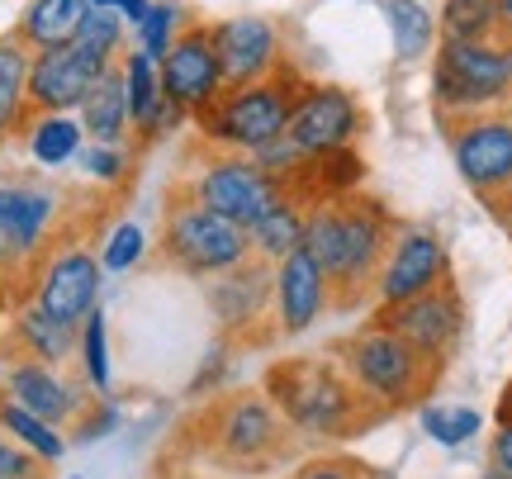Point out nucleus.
I'll use <instances>...</instances> for the list:
<instances>
[{
	"label": "nucleus",
	"instance_id": "obj_1",
	"mask_svg": "<svg viewBox=\"0 0 512 479\" xmlns=\"http://www.w3.org/2000/svg\"><path fill=\"white\" fill-rule=\"evenodd\" d=\"M171 456L200 461L223 479H261L299 456V432L280 418V408L261 385L219 389L185 418Z\"/></svg>",
	"mask_w": 512,
	"mask_h": 479
},
{
	"label": "nucleus",
	"instance_id": "obj_2",
	"mask_svg": "<svg viewBox=\"0 0 512 479\" xmlns=\"http://www.w3.org/2000/svg\"><path fill=\"white\" fill-rule=\"evenodd\" d=\"M403 223L394 209L375 195H337V200H318L304 209V252L313 266L323 271L328 285V314H356L375 299L384 257L399 238Z\"/></svg>",
	"mask_w": 512,
	"mask_h": 479
},
{
	"label": "nucleus",
	"instance_id": "obj_3",
	"mask_svg": "<svg viewBox=\"0 0 512 479\" xmlns=\"http://www.w3.org/2000/svg\"><path fill=\"white\" fill-rule=\"evenodd\" d=\"M261 389L271 394V404L280 408V418L304 437V442H351L370 427H380L389 413L380 404H370L361 389L351 385V375L328 351L313 356H280L266 366Z\"/></svg>",
	"mask_w": 512,
	"mask_h": 479
},
{
	"label": "nucleus",
	"instance_id": "obj_4",
	"mask_svg": "<svg viewBox=\"0 0 512 479\" xmlns=\"http://www.w3.org/2000/svg\"><path fill=\"white\" fill-rule=\"evenodd\" d=\"M328 356L351 375V385L361 389L370 404H380L389 418L403 413V408H422L427 394H437L441 375H446V361L418 351L413 342H403L399 332L380 328L375 318L342 332L328 347Z\"/></svg>",
	"mask_w": 512,
	"mask_h": 479
},
{
	"label": "nucleus",
	"instance_id": "obj_5",
	"mask_svg": "<svg viewBox=\"0 0 512 479\" xmlns=\"http://www.w3.org/2000/svg\"><path fill=\"white\" fill-rule=\"evenodd\" d=\"M309 81L304 72L294 67L290 57L275 62L271 76H261L252 86H238V91H223L209 110H200L190 124L200 133L204 148H219V152H261L266 143H275L285 124H290V110L299 91Z\"/></svg>",
	"mask_w": 512,
	"mask_h": 479
},
{
	"label": "nucleus",
	"instance_id": "obj_6",
	"mask_svg": "<svg viewBox=\"0 0 512 479\" xmlns=\"http://www.w3.org/2000/svg\"><path fill=\"white\" fill-rule=\"evenodd\" d=\"M95 214L76 209V195L38 176H0V242L29 276L48 247L62 238H91Z\"/></svg>",
	"mask_w": 512,
	"mask_h": 479
},
{
	"label": "nucleus",
	"instance_id": "obj_7",
	"mask_svg": "<svg viewBox=\"0 0 512 479\" xmlns=\"http://www.w3.org/2000/svg\"><path fill=\"white\" fill-rule=\"evenodd\" d=\"M242 257H252L247 228L195 204L176 185H166L162 228H157V261L162 266H171V271H181L190 280H209L228 271V266H238Z\"/></svg>",
	"mask_w": 512,
	"mask_h": 479
},
{
	"label": "nucleus",
	"instance_id": "obj_8",
	"mask_svg": "<svg viewBox=\"0 0 512 479\" xmlns=\"http://www.w3.org/2000/svg\"><path fill=\"white\" fill-rule=\"evenodd\" d=\"M204 285V304L214 314L219 342L233 351H266L280 342L275 332V266L271 261L242 257L238 266H228L219 276L200 280Z\"/></svg>",
	"mask_w": 512,
	"mask_h": 479
},
{
	"label": "nucleus",
	"instance_id": "obj_9",
	"mask_svg": "<svg viewBox=\"0 0 512 479\" xmlns=\"http://www.w3.org/2000/svg\"><path fill=\"white\" fill-rule=\"evenodd\" d=\"M176 190L190 195L195 204L214 209L223 219H233L238 228H252L256 219H266L275 204H290L280 195V185L266 176V166L247 157V152H219L204 148V162L176 176Z\"/></svg>",
	"mask_w": 512,
	"mask_h": 479
},
{
	"label": "nucleus",
	"instance_id": "obj_10",
	"mask_svg": "<svg viewBox=\"0 0 512 479\" xmlns=\"http://www.w3.org/2000/svg\"><path fill=\"white\" fill-rule=\"evenodd\" d=\"M100 285H105V266L91 238H62L48 247L43 257L29 266L24 276V299L38 304L48 318L81 328L91 309H100Z\"/></svg>",
	"mask_w": 512,
	"mask_h": 479
},
{
	"label": "nucleus",
	"instance_id": "obj_11",
	"mask_svg": "<svg viewBox=\"0 0 512 479\" xmlns=\"http://www.w3.org/2000/svg\"><path fill=\"white\" fill-rule=\"evenodd\" d=\"M432 86H437L441 119L494 110L512 95V48H503V43H446L441 38Z\"/></svg>",
	"mask_w": 512,
	"mask_h": 479
},
{
	"label": "nucleus",
	"instance_id": "obj_12",
	"mask_svg": "<svg viewBox=\"0 0 512 479\" xmlns=\"http://www.w3.org/2000/svg\"><path fill=\"white\" fill-rule=\"evenodd\" d=\"M451 157H456L465 185L494 214L498 204L512 195V114H460L446 119Z\"/></svg>",
	"mask_w": 512,
	"mask_h": 479
},
{
	"label": "nucleus",
	"instance_id": "obj_13",
	"mask_svg": "<svg viewBox=\"0 0 512 479\" xmlns=\"http://www.w3.org/2000/svg\"><path fill=\"white\" fill-rule=\"evenodd\" d=\"M375 323L389 332H399L403 342H413L418 351L437 356L451 366V356L460 347V332H465V299H460V285L451 276L422 290L413 299H399V304H375Z\"/></svg>",
	"mask_w": 512,
	"mask_h": 479
},
{
	"label": "nucleus",
	"instance_id": "obj_14",
	"mask_svg": "<svg viewBox=\"0 0 512 479\" xmlns=\"http://www.w3.org/2000/svg\"><path fill=\"white\" fill-rule=\"evenodd\" d=\"M162 76V95L171 105H181L190 119L200 110H209L223 95V72H219V53H214V24L204 19H185L166 57L157 62Z\"/></svg>",
	"mask_w": 512,
	"mask_h": 479
},
{
	"label": "nucleus",
	"instance_id": "obj_15",
	"mask_svg": "<svg viewBox=\"0 0 512 479\" xmlns=\"http://www.w3.org/2000/svg\"><path fill=\"white\" fill-rule=\"evenodd\" d=\"M0 389L19 408H29L34 418L62 427V432H72L76 418L100 399L76 366H43V361H5Z\"/></svg>",
	"mask_w": 512,
	"mask_h": 479
},
{
	"label": "nucleus",
	"instance_id": "obj_16",
	"mask_svg": "<svg viewBox=\"0 0 512 479\" xmlns=\"http://www.w3.org/2000/svg\"><path fill=\"white\" fill-rule=\"evenodd\" d=\"M366 133V110L356 105L347 86L332 81H309L290 110L285 138L299 152H328V148H356V138Z\"/></svg>",
	"mask_w": 512,
	"mask_h": 479
},
{
	"label": "nucleus",
	"instance_id": "obj_17",
	"mask_svg": "<svg viewBox=\"0 0 512 479\" xmlns=\"http://www.w3.org/2000/svg\"><path fill=\"white\" fill-rule=\"evenodd\" d=\"M110 67L114 62H100L81 43L34 53V62H29V124H34L38 114H76L81 100L91 95V86Z\"/></svg>",
	"mask_w": 512,
	"mask_h": 479
},
{
	"label": "nucleus",
	"instance_id": "obj_18",
	"mask_svg": "<svg viewBox=\"0 0 512 479\" xmlns=\"http://www.w3.org/2000/svg\"><path fill=\"white\" fill-rule=\"evenodd\" d=\"M451 276V257H446V242L432 228H399V238L384 257L380 285H375V304H399L413 299L422 290H432Z\"/></svg>",
	"mask_w": 512,
	"mask_h": 479
},
{
	"label": "nucleus",
	"instance_id": "obj_19",
	"mask_svg": "<svg viewBox=\"0 0 512 479\" xmlns=\"http://www.w3.org/2000/svg\"><path fill=\"white\" fill-rule=\"evenodd\" d=\"M214 53H219L223 91H238V86H252L261 76H271L275 62L285 57L271 19H261V15L219 19L214 24Z\"/></svg>",
	"mask_w": 512,
	"mask_h": 479
},
{
	"label": "nucleus",
	"instance_id": "obj_20",
	"mask_svg": "<svg viewBox=\"0 0 512 479\" xmlns=\"http://www.w3.org/2000/svg\"><path fill=\"white\" fill-rule=\"evenodd\" d=\"M328 314V285L304 247H294L285 261H275V332L280 342L304 332Z\"/></svg>",
	"mask_w": 512,
	"mask_h": 479
},
{
	"label": "nucleus",
	"instance_id": "obj_21",
	"mask_svg": "<svg viewBox=\"0 0 512 479\" xmlns=\"http://www.w3.org/2000/svg\"><path fill=\"white\" fill-rule=\"evenodd\" d=\"M76 342L81 328L48 318L38 304H15L5 337H0V361H43V366H76Z\"/></svg>",
	"mask_w": 512,
	"mask_h": 479
},
{
	"label": "nucleus",
	"instance_id": "obj_22",
	"mask_svg": "<svg viewBox=\"0 0 512 479\" xmlns=\"http://www.w3.org/2000/svg\"><path fill=\"white\" fill-rule=\"evenodd\" d=\"M81 133L86 143H105V148H128L133 143V124H128V91H124V67L114 62L110 72L91 86V95L81 100Z\"/></svg>",
	"mask_w": 512,
	"mask_h": 479
},
{
	"label": "nucleus",
	"instance_id": "obj_23",
	"mask_svg": "<svg viewBox=\"0 0 512 479\" xmlns=\"http://www.w3.org/2000/svg\"><path fill=\"white\" fill-rule=\"evenodd\" d=\"M86 15H91V0H29L10 34H15L29 53H48V48L76 43Z\"/></svg>",
	"mask_w": 512,
	"mask_h": 479
},
{
	"label": "nucleus",
	"instance_id": "obj_24",
	"mask_svg": "<svg viewBox=\"0 0 512 479\" xmlns=\"http://www.w3.org/2000/svg\"><path fill=\"white\" fill-rule=\"evenodd\" d=\"M29 62L34 53L15 34L0 38V148L29 129Z\"/></svg>",
	"mask_w": 512,
	"mask_h": 479
},
{
	"label": "nucleus",
	"instance_id": "obj_25",
	"mask_svg": "<svg viewBox=\"0 0 512 479\" xmlns=\"http://www.w3.org/2000/svg\"><path fill=\"white\" fill-rule=\"evenodd\" d=\"M119 67H124V91H128V124H133V148L147 152V129H152V119L162 110V76H157V62L147 53H124L119 57Z\"/></svg>",
	"mask_w": 512,
	"mask_h": 479
},
{
	"label": "nucleus",
	"instance_id": "obj_26",
	"mask_svg": "<svg viewBox=\"0 0 512 479\" xmlns=\"http://www.w3.org/2000/svg\"><path fill=\"white\" fill-rule=\"evenodd\" d=\"M24 143H29V157L38 166L57 171V166L76 162V152L86 148V133H81V119H72V114H38L24 129Z\"/></svg>",
	"mask_w": 512,
	"mask_h": 479
},
{
	"label": "nucleus",
	"instance_id": "obj_27",
	"mask_svg": "<svg viewBox=\"0 0 512 479\" xmlns=\"http://www.w3.org/2000/svg\"><path fill=\"white\" fill-rule=\"evenodd\" d=\"M247 238H252V252L261 261H285L304 242V209L299 204H275L266 219H256L252 228H247Z\"/></svg>",
	"mask_w": 512,
	"mask_h": 479
},
{
	"label": "nucleus",
	"instance_id": "obj_28",
	"mask_svg": "<svg viewBox=\"0 0 512 479\" xmlns=\"http://www.w3.org/2000/svg\"><path fill=\"white\" fill-rule=\"evenodd\" d=\"M76 370L86 375V385H91L95 394H110L114 361H110V318H105V309H91V314H86V323H81Z\"/></svg>",
	"mask_w": 512,
	"mask_h": 479
},
{
	"label": "nucleus",
	"instance_id": "obj_29",
	"mask_svg": "<svg viewBox=\"0 0 512 479\" xmlns=\"http://www.w3.org/2000/svg\"><path fill=\"white\" fill-rule=\"evenodd\" d=\"M498 0H446L441 5V38L446 43H494Z\"/></svg>",
	"mask_w": 512,
	"mask_h": 479
},
{
	"label": "nucleus",
	"instance_id": "obj_30",
	"mask_svg": "<svg viewBox=\"0 0 512 479\" xmlns=\"http://www.w3.org/2000/svg\"><path fill=\"white\" fill-rule=\"evenodd\" d=\"M138 157L143 152L133 148H105V143H86V148L76 152V166H81V176L95 181L100 190H124L133 181V171H138Z\"/></svg>",
	"mask_w": 512,
	"mask_h": 479
},
{
	"label": "nucleus",
	"instance_id": "obj_31",
	"mask_svg": "<svg viewBox=\"0 0 512 479\" xmlns=\"http://www.w3.org/2000/svg\"><path fill=\"white\" fill-rule=\"evenodd\" d=\"M484 427V413L479 408H437L422 404V432L437 446H465Z\"/></svg>",
	"mask_w": 512,
	"mask_h": 479
},
{
	"label": "nucleus",
	"instance_id": "obj_32",
	"mask_svg": "<svg viewBox=\"0 0 512 479\" xmlns=\"http://www.w3.org/2000/svg\"><path fill=\"white\" fill-rule=\"evenodd\" d=\"M389 24H394V43L399 57H422L432 48V15L422 10L418 0H389Z\"/></svg>",
	"mask_w": 512,
	"mask_h": 479
},
{
	"label": "nucleus",
	"instance_id": "obj_33",
	"mask_svg": "<svg viewBox=\"0 0 512 479\" xmlns=\"http://www.w3.org/2000/svg\"><path fill=\"white\" fill-rule=\"evenodd\" d=\"M76 43L86 48V53H95L100 62H119L124 57V15L119 10H95L81 19V34H76Z\"/></svg>",
	"mask_w": 512,
	"mask_h": 479
},
{
	"label": "nucleus",
	"instance_id": "obj_34",
	"mask_svg": "<svg viewBox=\"0 0 512 479\" xmlns=\"http://www.w3.org/2000/svg\"><path fill=\"white\" fill-rule=\"evenodd\" d=\"M143 257H147V233L138 223H114L110 233L100 238V266H105V276H124Z\"/></svg>",
	"mask_w": 512,
	"mask_h": 479
},
{
	"label": "nucleus",
	"instance_id": "obj_35",
	"mask_svg": "<svg viewBox=\"0 0 512 479\" xmlns=\"http://www.w3.org/2000/svg\"><path fill=\"white\" fill-rule=\"evenodd\" d=\"M181 24H185V10H181V5H171V0L152 5V10L143 15V24H133V29H138V53H147L152 62H162Z\"/></svg>",
	"mask_w": 512,
	"mask_h": 479
},
{
	"label": "nucleus",
	"instance_id": "obj_36",
	"mask_svg": "<svg viewBox=\"0 0 512 479\" xmlns=\"http://www.w3.org/2000/svg\"><path fill=\"white\" fill-rule=\"evenodd\" d=\"M285 479H380V470L351 451H323V456H309L299 461Z\"/></svg>",
	"mask_w": 512,
	"mask_h": 479
},
{
	"label": "nucleus",
	"instance_id": "obj_37",
	"mask_svg": "<svg viewBox=\"0 0 512 479\" xmlns=\"http://www.w3.org/2000/svg\"><path fill=\"white\" fill-rule=\"evenodd\" d=\"M114 427H119V408L110 404V394H100V399L76 418V427H72V437H67V442H95V437H110Z\"/></svg>",
	"mask_w": 512,
	"mask_h": 479
},
{
	"label": "nucleus",
	"instance_id": "obj_38",
	"mask_svg": "<svg viewBox=\"0 0 512 479\" xmlns=\"http://www.w3.org/2000/svg\"><path fill=\"white\" fill-rule=\"evenodd\" d=\"M0 479H48V465L0 432Z\"/></svg>",
	"mask_w": 512,
	"mask_h": 479
},
{
	"label": "nucleus",
	"instance_id": "obj_39",
	"mask_svg": "<svg viewBox=\"0 0 512 479\" xmlns=\"http://www.w3.org/2000/svg\"><path fill=\"white\" fill-rule=\"evenodd\" d=\"M228 361H233V347H214L209 351V361H204V370L200 375H195V380H190V394H195V399H209V389H214V394H219L223 389V370H228Z\"/></svg>",
	"mask_w": 512,
	"mask_h": 479
},
{
	"label": "nucleus",
	"instance_id": "obj_40",
	"mask_svg": "<svg viewBox=\"0 0 512 479\" xmlns=\"http://www.w3.org/2000/svg\"><path fill=\"white\" fill-rule=\"evenodd\" d=\"M15 304H24V271H19L15 257L0 242V314H10Z\"/></svg>",
	"mask_w": 512,
	"mask_h": 479
},
{
	"label": "nucleus",
	"instance_id": "obj_41",
	"mask_svg": "<svg viewBox=\"0 0 512 479\" xmlns=\"http://www.w3.org/2000/svg\"><path fill=\"white\" fill-rule=\"evenodd\" d=\"M489 470H498L503 479H512V418H498L494 446H489Z\"/></svg>",
	"mask_w": 512,
	"mask_h": 479
},
{
	"label": "nucleus",
	"instance_id": "obj_42",
	"mask_svg": "<svg viewBox=\"0 0 512 479\" xmlns=\"http://www.w3.org/2000/svg\"><path fill=\"white\" fill-rule=\"evenodd\" d=\"M95 10H119L124 24H143V15L152 10V0H91Z\"/></svg>",
	"mask_w": 512,
	"mask_h": 479
},
{
	"label": "nucleus",
	"instance_id": "obj_43",
	"mask_svg": "<svg viewBox=\"0 0 512 479\" xmlns=\"http://www.w3.org/2000/svg\"><path fill=\"white\" fill-rule=\"evenodd\" d=\"M498 43H503V48H512V0H498Z\"/></svg>",
	"mask_w": 512,
	"mask_h": 479
},
{
	"label": "nucleus",
	"instance_id": "obj_44",
	"mask_svg": "<svg viewBox=\"0 0 512 479\" xmlns=\"http://www.w3.org/2000/svg\"><path fill=\"white\" fill-rule=\"evenodd\" d=\"M152 479H204V475H195V470H185V465H176V470H171L166 461H157V475H152Z\"/></svg>",
	"mask_w": 512,
	"mask_h": 479
},
{
	"label": "nucleus",
	"instance_id": "obj_45",
	"mask_svg": "<svg viewBox=\"0 0 512 479\" xmlns=\"http://www.w3.org/2000/svg\"><path fill=\"white\" fill-rule=\"evenodd\" d=\"M494 219L503 223V228H508V238H512V195H508V200H503V204H498V209H494Z\"/></svg>",
	"mask_w": 512,
	"mask_h": 479
},
{
	"label": "nucleus",
	"instance_id": "obj_46",
	"mask_svg": "<svg viewBox=\"0 0 512 479\" xmlns=\"http://www.w3.org/2000/svg\"><path fill=\"white\" fill-rule=\"evenodd\" d=\"M498 418H512V385H508V394H503V404H498Z\"/></svg>",
	"mask_w": 512,
	"mask_h": 479
},
{
	"label": "nucleus",
	"instance_id": "obj_47",
	"mask_svg": "<svg viewBox=\"0 0 512 479\" xmlns=\"http://www.w3.org/2000/svg\"><path fill=\"white\" fill-rule=\"evenodd\" d=\"M72 479H81V475H72Z\"/></svg>",
	"mask_w": 512,
	"mask_h": 479
}]
</instances>
